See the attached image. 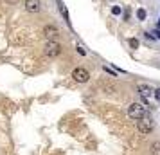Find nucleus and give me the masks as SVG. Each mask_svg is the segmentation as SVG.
<instances>
[{"label":"nucleus","mask_w":160,"mask_h":155,"mask_svg":"<svg viewBox=\"0 0 160 155\" xmlns=\"http://www.w3.org/2000/svg\"><path fill=\"white\" fill-rule=\"evenodd\" d=\"M130 45L133 47V49H137V47H138V40H137V38H131V40H130Z\"/></svg>","instance_id":"11"},{"label":"nucleus","mask_w":160,"mask_h":155,"mask_svg":"<svg viewBox=\"0 0 160 155\" xmlns=\"http://www.w3.org/2000/svg\"><path fill=\"white\" fill-rule=\"evenodd\" d=\"M25 9L31 13H38L42 9V2L40 0H25Z\"/></svg>","instance_id":"6"},{"label":"nucleus","mask_w":160,"mask_h":155,"mask_svg":"<svg viewBox=\"0 0 160 155\" xmlns=\"http://www.w3.org/2000/svg\"><path fill=\"white\" fill-rule=\"evenodd\" d=\"M112 13H113V15H121V8H119V6H113V8H112Z\"/></svg>","instance_id":"12"},{"label":"nucleus","mask_w":160,"mask_h":155,"mask_svg":"<svg viewBox=\"0 0 160 155\" xmlns=\"http://www.w3.org/2000/svg\"><path fill=\"white\" fill-rule=\"evenodd\" d=\"M155 97H157V99L160 101V89H157V90H155Z\"/></svg>","instance_id":"13"},{"label":"nucleus","mask_w":160,"mask_h":155,"mask_svg":"<svg viewBox=\"0 0 160 155\" xmlns=\"http://www.w3.org/2000/svg\"><path fill=\"white\" fill-rule=\"evenodd\" d=\"M72 78H74L78 83H87L88 78H90V74H88L87 69H81V67H78V69L72 72Z\"/></svg>","instance_id":"4"},{"label":"nucleus","mask_w":160,"mask_h":155,"mask_svg":"<svg viewBox=\"0 0 160 155\" xmlns=\"http://www.w3.org/2000/svg\"><path fill=\"white\" fill-rule=\"evenodd\" d=\"M158 31H160V22H158Z\"/></svg>","instance_id":"15"},{"label":"nucleus","mask_w":160,"mask_h":155,"mask_svg":"<svg viewBox=\"0 0 160 155\" xmlns=\"http://www.w3.org/2000/svg\"><path fill=\"white\" fill-rule=\"evenodd\" d=\"M151 155H160V142H153L151 144Z\"/></svg>","instance_id":"8"},{"label":"nucleus","mask_w":160,"mask_h":155,"mask_svg":"<svg viewBox=\"0 0 160 155\" xmlns=\"http://www.w3.org/2000/svg\"><path fill=\"white\" fill-rule=\"evenodd\" d=\"M146 36L148 38H155V40H160V31L157 29V31H153V33H148Z\"/></svg>","instance_id":"9"},{"label":"nucleus","mask_w":160,"mask_h":155,"mask_svg":"<svg viewBox=\"0 0 160 155\" xmlns=\"http://www.w3.org/2000/svg\"><path fill=\"white\" fill-rule=\"evenodd\" d=\"M59 52H61V47H59V44H56V42H49V44L45 45V56L56 58V56H59Z\"/></svg>","instance_id":"3"},{"label":"nucleus","mask_w":160,"mask_h":155,"mask_svg":"<svg viewBox=\"0 0 160 155\" xmlns=\"http://www.w3.org/2000/svg\"><path fill=\"white\" fill-rule=\"evenodd\" d=\"M137 18H138V20H144V18H146V11H144V9H138V11H137Z\"/></svg>","instance_id":"10"},{"label":"nucleus","mask_w":160,"mask_h":155,"mask_svg":"<svg viewBox=\"0 0 160 155\" xmlns=\"http://www.w3.org/2000/svg\"><path fill=\"white\" fill-rule=\"evenodd\" d=\"M138 94L142 97V101L148 105L149 103V97L153 96V90H151V87H148V85H140V87H138Z\"/></svg>","instance_id":"5"},{"label":"nucleus","mask_w":160,"mask_h":155,"mask_svg":"<svg viewBox=\"0 0 160 155\" xmlns=\"http://www.w3.org/2000/svg\"><path fill=\"white\" fill-rule=\"evenodd\" d=\"M8 2H11V4H13V2H18V0H8Z\"/></svg>","instance_id":"14"},{"label":"nucleus","mask_w":160,"mask_h":155,"mask_svg":"<svg viewBox=\"0 0 160 155\" xmlns=\"http://www.w3.org/2000/svg\"><path fill=\"white\" fill-rule=\"evenodd\" d=\"M137 128H138V132L140 133H149L155 128V123H153V119L151 117H142V119H138V123H137Z\"/></svg>","instance_id":"2"},{"label":"nucleus","mask_w":160,"mask_h":155,"mask_svg":"<svg viewBox=\"0 0 160 155\" xmlns=\"http://www.w3.org/2000/svg\"><path fill=\"white\" fill-rule=\"evenodd\" d=\"M128 116H130L131 119L138 121V119H142V117L148 116V108L140 103H131L130 106H128Z\"/></svg>","instance_id":"1"},{"label":"nucleus","mask_w":160,"mask_h":155,"mask_svg":"<svg viewBox=\"0 0 160 155\" xmlns=\"http://www.w3.org/2000/svg\"><path fill=\"white\" fill-rule=\"evenodd\" d=\"M43 34L49 38V40H52V38L58 36L59 33H58V29H56V27H52V25H47V27L43 29Z\"/></svg>","instance_id":"7"}]
</instances>
